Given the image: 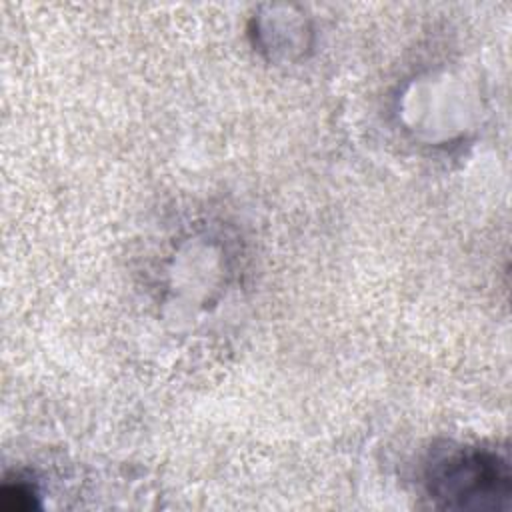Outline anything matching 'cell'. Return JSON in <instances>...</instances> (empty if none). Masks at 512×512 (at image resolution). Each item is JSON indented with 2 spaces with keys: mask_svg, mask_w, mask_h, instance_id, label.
<instances>
[{
  "mask_svg": "<svg viewBox=\"0 0 512 512\" xmlns=\"http://www.w3.org/2000/svg\"><path fill=\"white\" fill-rule=\"evenodd\" d=\"M424 482L446 508H500L510 496L508 462L488 448H448L426 466Z\"/></svg>",
  "mask_w": 512,
  "mask_h": 512,
  "instance_id": "6da1fadb",
  "label": "cell"
},
{
  "mask_svg": "<svg viewBox=\"0 0 512 512\" xmlns=\"http://www.w3.org/2000/svg\"><path fill=\"white\" fill-rule=\"evenodd\" d=\"M2 504L10 510H28L34 506V494L24 484H6L2 488Z\"/></svg>",
  "mask_w": 512,
  "mask_h": 512,
  "instance_id": "7a4b0ae2",
  "label": "cell"
}]
</instances>
